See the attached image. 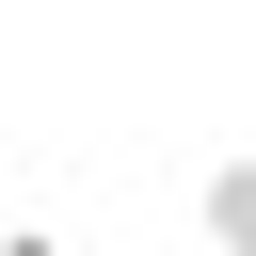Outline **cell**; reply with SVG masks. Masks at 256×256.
Returning a JSON list of instances; mask_svg holds the SVG:
<instances>
[{"label": "cell", "mask_w": 256, "mask_h": 256, "mask_svg": "<svg viewBox=\"0 0 256 256\" xmlns=\"http://www.w3.org/2000/svg\"><path fill=\"white\" fill-rule=\"evenodd\" d=\"M208 240H256V160H224V176H208Z\"/></svg>", "instance_id": "obj_1"}]
</instances>
